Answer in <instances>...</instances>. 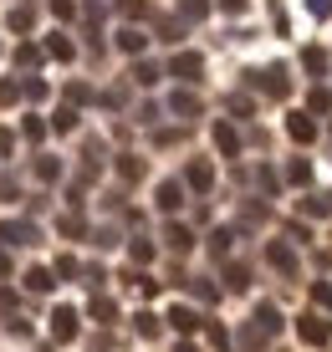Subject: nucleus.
Returning <instances> with one entry per match:
<instances>
[{
    "label": "nucleus",
    "mask_w": 332,
    "mask_h": 352,
    "mask_svg": "<svg viewBox=\"0 0 332 352\" xmlns=\"http://www.w3.org/2000/svg\"><path fill=\"white\" fill-rule=\"evenodd\" d=\"M297 337L307 347H327L332 342V322L322 317V311H302V317H297Z\"/></svg>",
    "instance_id": "nucleus-1"
},
{
    "label": "nucleus",
    "mask_w": 332,
    "mask_h": 352,
    "mask_svg": "<svg viewBox=\"0 0 332 352\" xmlns=\"http://www.w3.org/2000/svg\"><path fill=\"white\" fill-rule=\"evenodd\" d=\"M251 82H256V87H261L266 97H276V102H281V97H291L287 67H266V72H251Z\"/></svg>",
    "instance_id": "nucleus-2"
},
{
    "label": "nucleus",
    "mask_w": 332,
    "mask_h": 352,
    "mask_svg": "<svg viewBox=\"0 0 332 352\" xmlns=\"http://www.w3.org/2000/svg\"><path fill=\"white\" fill-rule=\"evenodd\" d=\"M184 184H189L194 194H210V189H215V168L205 164V159H194L189 168H184Z\"/></svg>",
    "instance_id": "nucleus-3"
},
{
    "label": "nucleus",
    "mask_w": 332,
    "mask_h": 352,
    "mask_svg": "<svg viewBox=\"0 0 332 352\" xmlns=\"http://www.w3.org/2000/svg\"><path fill=\"white\" fill-rule=\"evenodd\" d=\"M266 261H271L281 276H297V250H291L287 240H271V245H266Z\"/></svg>",
    "instance_id": "nucleus-4"
},
{
    "label": "nucleus",
    "mask_w": 332,
    "mask_h": 352,
    "mask_svg": "<svg viewBox=\"0 0 332 352\" xmlns=\"http://www.w3.org/2000/svg\"><path fill=\"white\" fill-rule=\"evenodd\" d=\"M52 337H56V342H72V337H77V311H72V307L52 311Z\"/></svg>",
    "instance_id": "nucleus-5"
},
{
    "label": "nucleus",
    "mask_w": 332,
    "mask_h": 352,
    "mask_svg": "<svg viewBox=\"0 0 332 352\" xmlns=\"http://www.w3.org/2000/svg\"><path fill=\"white\" fill-rule=\"evenodd\" d=\"M169 72H174V77H184V82H194V77L205 72V56H200V52H179L174 62H169Z\"/></svg>",
    "instance_id": "nucleus-6"
},
{
    "label": "nucleus",
    "mask_w": 332,
    "mask_h": 352,
    "mask_svg": "<svg viewBox=\"0 0 332 352\" xmlns=\"http://www.w3.org/2000/svg\"><path fill=\"white\" fill-rule=\"evenodd\" d=\"M164 322L174 327V332H184V337H189V332H200V327H205V317H200V311H189V307H174Z\"/></svg>",
    "instance_id": "nucleus-7"
},
{
    "label": "nucleus",
    "mask_w": 332,
    "mask_h": 352,
    "mask_svg": "<svg viewBox=\"0 0 332 352\" xmlns=\"http://www.w3.org/2000/svg\"><path fill=\"white\" fill-rule=\"evenodd\" d=\"M31 240H36L31 225H21V220H6V225H0V245H31Z\"/></svg>",
    "instance_id": "nucleus-8"
},
{
    "label": "nucleus",
    "mask_w": 332,
    "mask_h": 352,
    "mask_svg": "<svg viewBox=\"0 0 332 352\" xmlns=\"http://www.w3.org/2000/svg\"><path fill=\"white\" fill-rule=\"evenodd\" d=\"M287 133H291V143H312V138H317V123H312L307 113H291V118H287Z\"/></svg>",
    "instance_id": "nucleus-9"
},
{
    "label": "nucleus",
    "mask_w": 332,
    "mask_h": 352,
    "mask_svg": "<svg viewBox=\"0 0 332 352\" xmlns=\"http://www.w3.org/2000/svg\"><path fill=\"white\" fill-rule=\"evenodd\" d=\"M215 148L225 153V159H236V153H240V133L230 123H215Z\"/></svg>",
    "instance_id": "nucleus-10"
},
{
    "label": "nucleus",
    "mask_w": 332,
    "mask_h": 352,
    "mask_svg": "<svg viewBox=\"0 0 332 352\" xmlns=\"http://www.w3.org/2000/svg\"><path fill=\"white\" fill-rule=\"evenodd\" d=\"M251 322L261 327L266 337H276V332H281V311L271 307V301H261V307H256V317H251Z\"/></svg>",
    "instance_id": "nucleus-11"
},
{
    "label": "nucleus",
    "mask_w": 332,
    "mask_h": 352,
    "mask_svg": "<svg viewBox=\"0 0 332 352\" xmlns=\"http://www.w3.org/2000/svg\"><path fill=\"white\" fill-rule=\"evenodd\" d=\"M179 204H184V184H174V179H169V184H158V210L174 214Z\"/></svg>",
    "instance_id": "nucleus-12"
},
{
    "label": "nucleus",
    "mask_w": 332,
    "mask_h": 352,
    "mask_svg": "<svg viewBox=\"0 0 332 352\" xmlns=\"http://www.w3.org/2000/svg\"><path fill=\"white\" fill-rule=\"evenodd\" d=\"M169 113H179V118H200V97H194V92H174V97H169Z\"/></svg>",
    "instance_id": "nucleus-13"
},
{
    "label": "nucleus",
    "mask_w": 332,
    "mask_h": 352,
    "mask_svg": "<svg viewBox=\"0 0 332 352\" xmlns=\"http://www.w3.org/2000/svg\"><path fill=\"white\" fill-rule=\"evenodd\" d=\"M118 46H123V52H128V56H138L143 46H149V36H143L138 26H123V31H118Z\"/></svg>",
    "instance_id": "nucleus-14"
},
{
    "label": "nucleus",
    "mask_w": 332,
    "mask_h": 352,
    "mask_svg": "<svg viewBox=\"0 0 332 352\" xmlns=\"http://www.w3.org/2000/svg\"><path fill=\"white\" fill-rule=\"evenodd\" d=\"M302 210L312 214V220H327V214H332V194H307Z\"/></svg>",
    "instance_id": "nucleus-15"
},
{
    "label": "nucleus",
    "mask_w": 332,
    "mask_h": 352,
    "mask_svg": "<svg viewBox=\"0 0 332 352\" xmlns=\"http://www.w3.org/2000/svg\"><path fill=\"white\" fill-rule=\"evenodd\" d=\"M164 240H169V250H174V256H184V250L194 245V235H189L184 225H169V230H164Z\"/></svg>",
    "instance_id": "nucleus-16"
},
{
    "label": "nucleus",
    "mask_w": 332,
    "mask_h": 352,
    "mask_svg": "<svg viewBox=\"0 0 332 352\" xmlns=\"http://www.w3.org/2000/svg\"><path fill=\"white\" fill-rule=\"evenodd\" d=\"M46 56H56V62H72V56H77V46H72L67 36H46Z\"/></svg>",
    "instance_id": "nucleus-17"
},
{
    "label": "nucleus",
    "mask_w": 332,
    "mask_h": 352,
    "mask_svg": "<svg viewBox=\"0 0 332 352\" xmlns=\"http://www.w3.org/2000/svg\"><path fill=\"white\" fill-rule=\"evenodd\" d=\"M118 174L128 179V184H133V179H143V159H138V153H118Z\"/></svg>",
    "instance_id": "nucleus-18"
},
{
    "label": "nucleus",
    "mask_w": 332,
    "mask_h": 352,
    "mask_svg": "<svg viewBox=\"0 0 332 352\" xmlns=\"http://www.w3.org/2000/svg\"><path fill=\"white\" fill-rule=\"evenodd\" d=\"M302 67L312 72V77H317V72H327V52H322V46H307V52H302Z\"/></svg>",
    "instance_id": "nucleus-19"
},
{
    "label": "nucleus",
    "mask_w": 332,
    "mask_h": 352,
    "mask_svg": "<svg viewBox=\"0 0 332 352\" xmlns=\"http://www.w3.org/2000/svg\"><path fill=\"white\" fill-rule=\"evenodd\" d=\"M52 128H56V133H72V128H77V102H67V107H56V118H52Z\"/></svg>",
    "instance_id": "nucleus-20"
},
{
    "label": "nucleus",
    "mask_w": 332,
    "mask_h": 352,
    "mask_svg": "<svg viewBox=\"0 0 332 352\" xmlns=\"http://www.w3.org/2000/svg\"><path fill=\"white\" fill-rule=\"evenodd\" d=\"M128 77L138 82V87H154V82H158V67H154V62H133V72H128Z\"/></svg>",
    "instance_id": "nucleus-21"
},
{
    "label": "nucleus",
    "mask_w": 332,
    "mask_h": 352,
    "mask_svg": "<svg viewBox=\"0 0 332 352\" xmlns=\"http://www.w3.org/2000/svg\"><path fill=\"white\" fill-rule=\"evenodd\" d=\"M133 327H138V337H149V342H154L158 332H164V322H158L154 311H138V322H133Z\"/></svg>",
    "instance_id": "nucleus-22"
},
{
    "label": "nucleus",
    "mask_w": 332,
    "mask_h": 352,
    "mask_svg": "<svg viewBox=\"0 0 332 352\" xmlns=\"http://www.w3.org/2000/svg\"><path fill=\"white\" fill-rule=\"evenodd\" d=\"M26 286H31V291H52V286H56V276L36 265V271H26Z\"/></svg>",
    "instance_id": "nucleus-23"
},
{
    "label": "nucleus",
    "mask_w": 332,
    "mask_h": 352,
    "mask_svg": "<svg viewBox=\"0 0 332 352\" xmlns=\"http://www.w3.org/2000/svg\"><path fill=\"white\" fill-rule=\"evenodd\" d=\"M128 256H133V265H149V261H154V240H133Z\"/></svg>",
    "instance_id": "nucleus-24"
},
{
    "label": "nucleus",
    "mask_w": 332,
    "mask_h": 352,
    "mask_svg": "<svg viewBox=\"0 0 332 352\" xmlns=\"http://www.w3.org/2000/svg\"><path fill=\"white\" fill-rule=\"evenodd\" d=\"M230 240H236V230H215V235H210V250H215V261H220V256H230Z\"/></svg>",
    "instance_id": "nucleus-25"
},
{
    "label": "nucleus",
    "mask_w": 332,
    "mask_h": 352,
    "mask_svg": "<svg viewBox=\"0 0 332 352\" xmlns=\"http://www.w3.org/2000/svg\"><path fill=\"white\" fill-rule=\"evenodd\" d=\"M87 311H92L97 322H113V317H118V307H113L107 296H92V307H87Z\"/></svg>",
    "instance_id": "nucleus-26"
},
{
    "label": "nucleus",
    "mask_w": 332,
    "mask_h": 352,
    "mask_svg": "<svg viewBox=\"0 0 332 352\" xmlns=\"http://www.w3.org/2000/svg\"><path fill=\"white\" fill-rule=\"evenodd\" d=\"M205 10H210V0H179V16L184 21H200Z\"/></svg>",
    "instance_id": "nucleus-27"
},
{
    "label": "nucleus",
    "mask_w": 332,
    "mask_h": 352,
    "mask_svg": "<svg viewBox=\"0 0 332 352\" xmlns=\"http://www.w3.org/2000/svg\"><path fill=\"white\" fill-rule=\"evenodd\" d=\"M31 21H36L31 6H16V10H10V26H16V31H31Z\"/></svg>",
    "instance_id": "nucleus-28"
},
{
    "label": "nucleus",
    "mask_w": 332,
    "mask_h": 352,
    "mask_svg": "<svg viewBox=\"0 0 332 352\" xmlns=\"http://www.w3.org/2000/svg\"><path fill=\"white\" fill-rule=\"evenodd\" d=\"M92 97H97V92L87 87V82H72V87H67V102H77V107H82V102H92Z\"/></svg>",
    "instance_id": "nucleus-29"
},
{
    "label": "nucleus",
    "mask_w": 332,
    "mask_h": 352,
    "mask_svg": "<svg viewBox=\"0 0 332 352\" xmlns=\"http://www.w3.org/2000/svg\"><path fill=\"white\" fill-rule=\"evenodd\" d=\"M287 179H291V184H307V179H312V164H307V159H291Z\"/></svg>",
    "instance_id": "nucleus-30"
},
{
    "label": "nucleus",
    "mask_w": 332,
    "mask_h": 352,
    "mask_svg": "<svg viewBox=\"0 0 332 352\" xmlns=\"http://www.w3.org/2000/svg\"><path fill=\"white\" fill-rule=\"evenodd\" d=\"M225 281H230V291H245V286H251V271H245V265H230Z\"/></svg>",
    "instance_id": "nucleus-31"
},
{
    "label": "nucleus",
    "mask_w": 332,
    "mask_h": 352,
    "mask_svg": "<svg viewBox=\"0 0 332 352\" xmlns=\"http://www.w3.org/2000/svg\"><path fill=\"white\" fill-rule=\"evenodd\" d=\"M307 107H312V113H327V107H332V92H327V87H312V97H307Z\"/></svg>",
    "instance_id": "nucleus-32"
},
{
    "label": "nucleus",
    "mask_w": 332,
    "mask_h": 352,
    "mask_svg": "<svg viewBox=\"0 0 332 352\" xmlns=\"http://www.w3.org/2000/svg\"><path fill=\"white\" fill-rule=\"evenodd\" d=\"M118 10L128 21H138V16H149V0H118Z\"/></svg>",
    "instance_id": "nucleus-33"
},
{
    "label": "nucleus",
    "mask_w": 332,
    "mask_h": 352,
    "mask_svg": "<svg viewBox=\"0 0 332 352\" xmlns=\"http://www.w3.org/2000/svg\"><path fill=\"white\" fill-rule=\"evenodd\" d=\"M16 62H21V67H36V62H41V46H31V41L16 46Z\"/></svg>",
    "instance_id": "nucleus-34"
},
{
    "label": "nucleus",
    "mask_w": 332,
    "mask_h": 352,
    "mask_svg": "<svg viewBox=\"0 0 332 352\" xmlns=\"http://www.w3.org/2000/svg\"><path fill=\"white\" fill-rule=\"evenodd\" d=\"M56 174H61V164H56V159H36V179H46V184H52Z\"/></svg>",
    "instance_id": "nucleus-35"
},
{
    "label": "nucleus",
    "mask_w": 332,
    "mask_h": 352,
    "mask_svg": "<svg viewBox=\"0 0 332 352\" xmlns=\"http://www.w3.org/2000/svg\"><path fill=\"white\" fill-rule=\"evenodd\" d=\"M312 301H317L322 311H332V286H327V281H317V286H312Z\"/></svg>",
    "instance_id": "nucleus-36"
},
{
    "label": "nucleus",
    "mask_w": 332,
    "mask_h": 352,
    "mask_svg": "<svg viewBox=\"0 0 332 352\" xmlns=\"http://www.w3.org/2000/svg\"><path fill=\"white\" fill-rule=\"evenodd\" d=\"M256 184H261L266 194H276V189H281V179L271 174V168H256Z\"/></svg>",
    "instance_id": "nucleus-37"
},
{
    "label": "nucleus",
    "mask_w": 332,
    "mask_h": 352,
    "mask_svg": "<svg viewBox=\"0 0 332 352\" xmlns=\"http://www.w3.org/2000/svg\"><path fill=\"white\" fill-rule=\"evenodd\" d=\"M21 92H26L31 102H41V97H46V82H41V77H31V82H21Z\"/></svg>",
    "instance_id": "nucleus-38"
},
{
    "label": "nucleus",
    "mask_w": 332,
    "mask_h": 352,
    "mask_svg": "<svg viewBox=\"0 0 332 352\" xmlns=\"http://www.w3.org/2000/svg\"><path fill=\"white\" fill-rule=\"evenodd\" d=\"M82 230H87V225H82V214H61V235H82Z\"/></svg>",
    "instance_id": "nucleus-39"
},
{
    "label": "nucleus",
    "mask_w": 332,
    "mask_h": 352,
    "mask_svg": "<svg viewBox=\"0 0 332 352\" xmlns=\"http://www.w3.org/2000/svg\"><path fill=\"white\" fill-rule=\"evenodd\" d=\"M184 138V133L179 128H164V133H154V143H158V148H174V143Z\"/></svg>",
    "instance_id": "nucleus-40"
},
{
    "label": "nucleus",
    "mask_w": 332,
    "mask_h": 352,
    "mask_svg": "<svg viewBox=\"0 0 332 352\" xmlns=\"http://www.w3.org/2000/svg\"><path fill=\"white\" fill-rule=\"evenodd\" d=\"M52 16L56 21H72V16H77V6H72V0H52Z\"/></svg>",
    "instance_id": "nucleus-41"
},
{
    "label": "nucleus",
    "mask_w": 332,
    "mask_h": 352,
    "mask_svg": "<svg viewBox=\"0 0 332 352\" xmlns=\"http://www.w3.org/2000/svg\"><path fill=\"white\" fill-rule=\"evenodd\" d=\"M0 317H16V291L0 286Z\"/></svg>",
    "instance_id": "nucleus-42"
},
{
    "label": "nucleus",
    "mask_w": 332,
    "mask_h": 352,
    "mask_svg": "<svg viewBox=\"0 0 332 352\" xmlns=\"http://www.w3.org/2000/svg\"><path fill=\"white\" fill-rule=\"evenodd\" d=\"M26 138H31V143L46 138V123H41V118H26Z\"/></svg>",
    "instance_id": "nucleus-43"
},
{
    "label": "nucleus",
    "mask_w": 332,
    "mask_h": 352,
    "mask_svg": "<svg viewBox=\"0 0 332 352\" xmlns=\"http://www.w3.org/2000/svg\"><path fill=\"white\" fill-rule=\"evenodd\" d=\"M194 296H200V301H215L220 286H215V281H194Z\"/></svg>",
    "instance_id": "nucleus-44"
},
{
    "label": "nucleus",
    "mask_w": 332,
    "mask_h": 352,
    "mask_svg": "<svg viewBox=\"0 0 332 352\" xmlns=\"http://www.w3.org/2000/svg\"><path fill=\"white\" fill-rule=\"evenodd\" d=\"M210 342H215L220 352H225V347H230V332H225V327H220V322H210Z\"/></svg>",
    "instance_id": "nucleus-45"
},
{
    "label": "nucleus",
    "mask_w": 332,
    "mask_h": 352,
    "mask_svg": "<svg viewBox=\"0 0 332 352\" xmlns=\"http://www.w3.org/2000/svg\"><path fill=\"white\" fill-rule=\"evenodd\" d=\"M230 113H236V118H251V97L236 92V97H230Z\"/></svg>",
    "instance_id": "nucleus-46"
},
{
    "label": "nucleus",
    "mask_w": 332,
    "mask_h": 352,
    "mask_svg": "<svg viewBox=\"0 0 332 352\" xmlns=\"http://www.w3.org/2000/svg\"><path fill=\"white\" fill-rule=\"evenodd\" d=\"M56 276H77V256H56Z\"/></svg>",
    "instance_id": "nucleus-47"
},
{
    "label": "nucleus",
    "mask_w": 332,
    "mask_h": 352,
    "mask_svg": "<svg viewBox=\"0 0 332 352\" xmlns=\"http://www.w3.org/2000/svg\"><path fill=\"white\" fill-rule=\"evenodd\" d=\"M10 148H16V133H10V128H0V159H6Z\"/></svg>",
    "instance_id": "nucleus-48"
},
{
    "label": "nucleus",
    "mask_w": 332,
    "mask_h": 352,
    "mask_svg": "<svg viewBox=\"0 0 332 352\" xmlns=\"http://www.w3.org/2000/svg\"><path fill=\"white\" fill-rule=\"evenodd\" d=\"M16 97H21L16 82H0V102H16Z\"/></svg>",
    "instance_id": "nucleus-49"
},
{
    "label": "nucleus",
    "mask_w": 332,
    "mask_h": 352,
    "mask_svg": "<svg viewBox=\"0 0 332 352\" xmlns=\"http://www.w3.org/2000/svg\"><path fill=\"white\" fill-rule=\"evenodd\" d=\"M220 10H230V16H240V10H245V0H220Z\"/></svg>",
    "instance_id": "nucleus-50"
},
{
    "label": "nucleus",
    "mask_w": 332,
    "mask_h": 352,
    "mask_svg": "<svg viewBox=\"0 0 332 352\" xmlns=\"http://www.w3.org/2000/svg\"><path fill=\"white\" fill-rule=\"evenodd\" d=\"M307 6H312V16H327V10H332V0H307Z\"/></svg>",
    "instance_id": "nucleus-51"
},
{
    "label": "nucleus",
    "mask_w": 332,
    "mask_h": 352,
    "mask_svg": "<svg viewBox=\"0 0 332 352\" xmlns=\"http://www.w3.org/2000/svg\"><path fill=\"white\" fill-rule=\"evenodd\" d=\"M0 276H10V261H6V250H0Z\"/></svg>",
    "instance_id": "nucleus-52"
},
{
    "label": "nucleus",
    "mask_w": 332,
    "mask_h": 352,
    "mask_svg": "<svg viewBox=\"0 0 332 352\" xmlns=\"http://www.w3.org/2000/svg\"><path fill=\"white\" fill-rule=\"evenodd\" d=\"M174 352H200V347H194V342H179V347H174Z\"/></svg>",
    "instance_id": "nucleus-53"
}]
</instances>
